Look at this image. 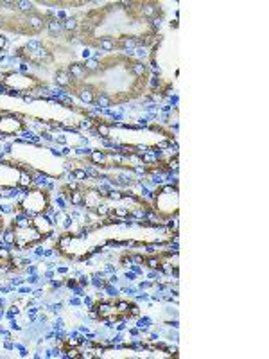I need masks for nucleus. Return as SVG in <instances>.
<instances>
[{
	"mask_svg": "<svg viewBox=\"0 0 269 359\" xmlns=\"http://www.w3.org/2000/svg\"><path fill=\"white\" fill-rule=\"evenodd\" d=\"M158 2H115L95 8L74 20L72 34L81 43L108 53L147 47L158 38Z\"/></svg>",
	"mask_w": 269,
	"mask_h": 359,
	"instance_id": "nucleus-1",
	"label": "nucleus"
},
{
	"mask_svg": "<svg viewBox=\"0 0 269 359\" xmlns=\"http://www.w3.org/2000/svg\"><path fill=\"white\" fill-rule=\"evenodd\" d=\"M178 236V224H160L144 219H95L76 224L54 241V250L62 257L81 262L104 250L149 248L167 246Z\"/></svg>",
	"mask_w": 269,
	"mask_h": 359,
	"instance_id": "nucleus-2",
	"label": "nucleus"
},
{
	"mask_svg": "<svg viewBox=\"0 0 269 359\" xmlns=\"http://www.w3.org/2000/svg\"><path fill=\"white\" fill-rule=\"evenodd\" d=\"M69 72L95 94V107H113L142 97L151 83V69L140 57L110 53L99 60L72 63Z\"/></svg>",
	"mask_w": 269,
	"mask_h": 359,
	"instance_id": "nucleus-3",
	"label": "nucleus"
},
{
	"mask_svg": "<svg viewBox=\"0 0 269 359\" xmlns=\"http://www.w3.org/2000/svg\"><path fill=\"white\" fill-rule=\"evenodd\" d=\"M72 207L83 208L95 219H144L151 216V201L130 189H108L94 180H74L60 187Z\"/></svg>",
	"mask_w": 269,
	"mask_h": 359,
	"instance_id": "nucleus-4",
	"label": "nucleus"
},
{
	"mask_svg": "<svg viewBox=\"0 0 269 359\" xmlns=\"http://www.w3.org/2000/svg\"><path fill=\"white\" fill-rule=\"evenodd\" d=\"M70 163L90 168L95 175L117 182L126 189V185L142 184L144 180L156 172L172 171L178 165V160H151L146 153L124 149H94L78 158H70Z\"/></svg>",
	"mask_w": 269,
	"mask_h": 359,
	"instance_id": "nucleus-5",
	"label": "nucleus"
},
{
	"mask_svg": "<svg viewBox=\"0 0 269 359\" xmlns=\"http://www.w3.org/2000/svg\"><path fill=\"white\" fill-rule=\"evenodd\" d=\"M0 111L17 114L27 123H41L43 128H67V130L90 126V121L94 118L88 108L78 107L62 99L41 97V95H0Z\"/></svg>",
	"mask_w": 269,
	"mask_h": 359,
	"instance_id": "nucleus-6",
	"label": "nucleus"
},
{
	"mask_svg": "<svg viewBox=\"0 0 269 359\" xmlns=\"http://www.w3.org/2000/svg\"><path fill=\"white\" fill-rule=\"evenodd\" d=\"M88 128L97 135L99 139L106 140L115 149H124V151H137L147 155V153L163 151V149H171L172 146H176L174 131L158 123L134 126V124L92 118Z\"/></svg>",
	"mask_w": 269,
	"mask_h": 359,
	"instance_id": "nucleus-7",
	"label": "nucleus"
},
{
	"mask_svg": "<svg viewBox=\"0 0 269 359\" xmlns=\"http://www.w3.org/2000/svg\"><path fill=\"white\" fill-rule=\"evenodd\" d=\"M2 158L17 162L22 168L33 171L34 175L47 176L50 180H63L70 175V158L63 153L43 144L15 140L9 144Z\"/></svg>",
	"mask_w": 269,
	"mask_h": 359,
	"instance_id": "nucleus-8",
	"label": "nucleus"
},
{
	"mask_svg": "<svg viewBox=\"0 0 269 359\" xmlns=\"http://www.w3.org/2000/svg\"><path fill=\"white\" fill-rule=\"evenodd\" d=\"M53 17L24 2H0V31L22 36H40Z\"/></svg>",
	"mask_w": 269,
	"mask_h": 359,
	"instance_id": "nucleus-9",
	"label": "nucleus"
},
{
	"mask_svg": "<svg viewBox=\"0 0 269 359\" xmlns=\"http://www.w3.org/2000/svg\"><path fill=\"white\" fill-rule=\"evenodd\" d=\"M6 243L18 252L36 248L54 233V224L47 216H20L13 219L6 230Z\"/></svg>",
	"mask_w": 269,
	"mask_h": 359,
	"instance_id": "nucleus-10",
	"label": "nucleus"
},
{
	"mask_svg": "<svg viewBox=\"0 0 269 359\" xmlns=\"http://www.w3.org/2000/svg\"><path fill=\"white\" fill-rule=\"evenodd\" d=\"M179 214V185L174 184L158 185L153 191L151 216L155 223L169 224Z\"/></svg>",
	"mask_w": 269,
	"mask_h": 359,
	"instance_id": "nucleus-11",
	"label": "nucleus"
},
{
	"mask_svg": "<svg viewBox=\"0 0 269 359\" xmlns=\"http://www.w3.org/2000/svg\"><path fill=\"white\" fill-rule=\"evenodd\" d=\"M140 313L139 306L126 298H102L92 306L95 320L104 323H120L137 318Z\"/></svg>",
	"mask_w": 269,
	"mask_h": 359,
	"instance_id": "nucleus-12",
	"label": "nucleus"
},
{
	"mask_svg": "<svg viewBox=\"0 0 269 359\" xmlns=\"http://www.w3.org/2000/svg\"><path fill=\"white\" fill-rule=\"evenodd\" d=\"M0 88L8 94L17 95H41L49 88V83L38 78L34 74L20 72V70H4L0 72Z\"/></svg>",
	"mask_w": 269,
	"mask_h": 359,
	"instance_id": "nucleus-13",
	"label": "nucleus"
},
{
	"mask_svg": "<svg viewBox=\"0 0 269 359\" xmlns=\"http://www.w3.org/2000/svg\"><path fill=\"white\" fill-rule=\"evenodd\" d=\"M50 208H53V194L49 189L38 185L25 189L20 200L13 205V210L18 216H47Z\"/></svg>",
	"mask_w": 269,
	"mask_h": 359,
	"instance_id": "nucleus-14",
	"label": "nucleus"
},
{
	"mask_svg": "<svg viewBox=\"0 0 269 359\" xmlns=\"http://www.w3.org/2000/svg\"><path fill=\"white\" fill-rule=\"evenodd\" d=\"M34 180L36 175L33 171L8 158H0V191H20L33 187Z\"/></svg>",
	"mask_w": 269,
	"mask_h": 359,
	"instance_id": "nucleus-15",
	"label": "nucleus"
},
{
	"mask_svg": "<svg viewBox=\"0 0 269 359\" xmlns=\"http://www.w3.org/2000/svg\"><path fill=\"white\" fill-rule=\"evenodd\" d=\"M40 137L45 142L57 146V149H83L88 144L85 135L79 133V130H67V128H41Z\"/></svg>",
	"mask_w": 269,
	"mask_h": 359,
	"instance_id": "nucleus-16",
	"label": "nucleus"
},
{
	"mask_svg": "<svg viewBox=\"0 0 269 359\" xmlns=\"http://www.w3.org/2000/svg\"><path fill=\"white\" fill-rule=\"evenodd\" d=\"M29 130V123L24 117L9 111H0V137H20Z\"/></svg>",
	"mask_w": 269,
	"mask_h": 359,
	"instance_id": "nucleus-17",
	"label": "nucleus"
},
{
	"mask_svg": "<svg viewBox=\"0 0 269 359\" xmlns=\"http://www.w3.org/2000/svg\"><path fill=\"white\" fill-rule=\"evenodd\" d=\"M17 266L18 262L15 259V255L9 250L0 246V273H11V271L17 269Z\"/></svg>",
	"mask_w": 269,
	"mask_h": 359,
	"instance_id": "nucleus-18",
	"label": "nucleus"
},
{
	"mask_svg": "<svg viewBox=\"0 0 269 359\" xmlns=\"http://www.w3.org/2000/svg\"><path fill=\"white\" fill-rule=\"evenodd\" d=\"M6 232V219L4 216L0 214V233H4Z\"/></svg>",
	"mask_w": 269,
	"mask_h": 359,
	"instance_id": "nucleus-19",
	"label": "nucleus"
}]
</instances>
